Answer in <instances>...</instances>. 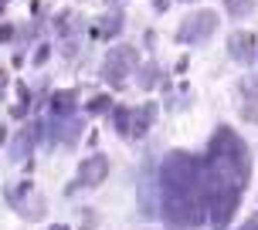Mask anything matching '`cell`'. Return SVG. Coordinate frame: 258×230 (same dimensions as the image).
Returning <instances> with one entry per match:
<instances>
[{
  "instance_id": "cell-4",
  "label": "cell",
  "mask_w": 258,
  "mask_h": 230,
  "mask_svg": "<svg viewBox=\"0 0 258 230\" xmlns=\"http://www.w3.org/2000/svg\"><path fill=\"white\" fill-rule=\"evenodd\" d=\"M133 71H136V48L119 44V48H112V51L105 54V64H102V78L105 81L119 85V81H126Z\"/></svg>"
},
{
  "instance_id": "cell-7",
  "label": "cell",
  "mask_w": 258,
  "mask_h": 230,
  "mask_svg": "<svg viewBox=\"0 0 258 230\" xmlns=\"http://www.w3.org/2000/svg\"><path fill=\"white\" fill-rule=\"evenodd\" d=\"M119 27H122V11H109L95 24V31H92V38H112V34H119Z\"/></svg>"
},
{
  "instance_id": "cell-3",
  "label": "cell",
  "mask_w": 258,
  "mask_h": 230,
  "mask_svg": "<svg viewBox=\"0 0 258 230\" xmlns=\"http://www.w3.org/2000/svg\"><path fill=\"white\" fill-rule=\"evenodd\" d=\"M218 31V14L214 11H194L180 27H177V41L183 44H201Z\"/></svg>"
},
{
  "instance_id": "cell-10",
  "label": "cell",
  "mask_w": 258,
  "mask_h": 230,
  "mask_svg": "<svg viewBox=\"0 0 258 230\" xmlns=\"http://www.w3.org/2000/svg\"><path fill=\"white\" fill-rule=\"evenodd\" d=\"M241 91H245L248 98H255V102H258V75L245 78V81H241Z\"/></svg>"
},
{
  "instance_id": "cell-5",
  "label": "cell",
  "mask_w": 258,
  "mask_h": 230,
  "mask_svg": "<svg viewBox=\"0 0 258 230\" xmlns=\"http://www.w3.org/2000/svg\"><path fill=\"white\" fill-rule=\"evenodd\" d=\"M228 51L238 64H251L258 58V34L251 31H234L231 38H228Z\"/></svg>"
},
{
  "instance_id": "cell-9",
  "label": "cell",
  "mask_w": 258,
  "mask_h": 230,
  "mask_svg": "<svg viewBox=\"0 0 258 230\" xmlns=\"http://www.w3.org/2000/svg\"><path fill=\"white\" fill-rule=\"evenodd\" d=\"M224 7H228L231 17H248L255 11V0H224Z\"/></svg>"
},
{
  "instance_id": "cell-13",
  "label": "cell",
  "mask_w": 258,
  "mask_h": 230,
  "mask_svg": "<svg viewBox=\"0 0 258 230\" xmlns=\"http://www.w3.org/2000/svg\"><path fill=\"white\" fill-rule=\"evenodd\" d=\"M156 11H167V0H156Z\"/></svg>"
},
{
  "instance_id": "cell-8",
  "label": "cell",
  "mask_w": 258,
  "mask_h": 230,
  "mask_svg": "<svg viewBox=\"0 0 258 230\" xmlns=\"http://www.w3.org/2000/svg\"><path fill=\"white\" fill-rule=\"evenodd\" d=\"M153 115H156L153 105H143L140 112H133V122H129V136H143V132H146V126L153 122Z\"/></svg>"
},
{
  "instance_id": "cell-1",
  "label": "cell",
  "mask_w": 258,
  "mask_h": 230,
  "mask_svg": "<svg viewBox=\"0 0 258 230\" xmlns=\"http://www.w3.org/2000/svg\"><path fill=\"white\" fill-rule=\"evenodd\" d=\"M245 179H248L245 142H241V136H234L231 129L221 126L211 139V153H207V203H211L214 227H224L228 217L234 213Z\"/></svg>"
},
{
  "instance_id": "cell-2",
  "label": "cell",
  "mask_w": 258,
  "mask_h": 230,
  "mask_svg": "<svg viewBox=\"0 0 258 230\" xmlns=\"http://www.w3.org/2000/svg\"><path fill=\"white\" fill-rule=\"evenodd\" d=\"M197 159L187 153H173L163 163V193H167V217L173 227H194L197 220Z\"/></svg>"
},
{
  "instance_id": "cell-6",
  "label": "cell",
  "mask_w": 258,
  "mask_h": 230,
  "mask_svg": "<svg viewBox=\"0 0 258 230\" xmlns=\"http://www.w3.org/2000/svg\"><path fill=\"white\" fill-rule=\"evenodd\" d=\"M105 169H109V159H105V156H92L89 163L82 166V176H78V183H85V186H92V183H102V179H105Z\"/></svg>"
},
{
  "instance_id": "cell-11",
  "label": "cell",
  "mask_w": 258,
  "mask_h": 230,
  "mask_svg": "<svg viewBox=\"0 0 258 230\" xmlns=\"http://www.w3.org/2000/svg\"><path fill=\"white\" fill-rule=\"evenodd\" d=\"M241 230H258V220H248V223H245Z\"/></svg>"
},
{
  "instance_id": "cell-12",
  "label": "cell",
  "mask_w": 258,
  "mask_h": 230,
  "mask_svg": "<svg viewBox=\"0 0 258 230\" xmlns=\"http://www.w3.org/2000/svg\"><path fill=\"white\" fill-rule=\"evenodd\" d=\"M4 88H7V75L0 71V95H4Z\"/></svg>"
}]
</instances>
